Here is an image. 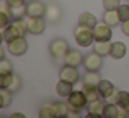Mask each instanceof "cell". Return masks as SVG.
Listing matches in <instances>:
<instances>
[{
    "label": "cell",
    "instance_id": "cell-1",
    "mask_svg": "<svg viewBox=\"0 0 129 118\" xmlns=\"http://www.w3.org/2000/svg\"><path fill=\"white\" fill-rule=\"evenodd\" d=\"M75 42L81 47H89L93 42H94V35H93V29L89 26H85L78 24L75 28Z\"/></svg>",
    "mask_w": 129,
    "mask_h": 118
},
{
    "label": "cell",
    "instance_id": "cell-2",
    "mask_svg": "<svg viewBox=\"0 0 129 118\" xmlns=\"http://www.w3.org/2000/svg\"><path fill=\"white\" fill-rule=\"evenodd\" d=\"M67 103H68V106H70V108L81 111L85 107H87L89 101H87V97H86V95L83 93L82 89L81 90L74 89L72 92H71V95L67 97Z\"/></svg>",
    "mask_w": 129,
    "mask_h": 118
},
{
    "label": "cell",
    "instance_id": "cell-3",
    "mask_svg": "<svg viewBox=\"0 0 129 118\" xmlns=\"http://www.w3.org/2000/svg\"><path fill=\"white\" fill-rule=\"evenodd\" d=\"M49 51H50L51 57L54 60L64 58L67 56V53L70 51V46H68V42L64 39H54L49 45Z\"/></svg>",
    "mask_w": 129,
    "mask_h": 118
},
{
    "label": "cell",
    "instance_id": "cell-4",
    "mask_svg": "<svg viewBox=\"0 0 129 118\" xmlns=\"http://www.w3.org/2000/svg\"><path fill=\"white\" fill-rule=\"evenodd\" d=\"M112 26L108 25L107 22H97V25L93 28V35H94V42H106L111 40L112 36Z\"/></svg>",
    "mask_w": 129,
    "mask_h": 118
},
{
    "label": "cell",
    "instance_id": "cell-5",
    "mask_svg": "<svg viewBox=\"0 0 129 118\" xmlns=\"http://www.w3.org/2000/svg\"><path fill=\"white\" fill-rule=\"evenodd\" d=\"M26 24H28V32L32 35H40L46 29V22L43 17H25Z\"/></svg>",
    "mask_w": 129,
    "mask_h": 118
},
{
    "label": "cell",
    "instance_id": "cell-6",
    "mask_svg": "<svg viewBox=\"0 0 129 118\" xmlns=\"http://www.w3.org/2000/svg\"><path fill=\"white\" fill-rule=\"evenodd\" d=\"M7 49H9L11 56H22L26 50H28V42L24 36H18L13 42L7 43Z\"/></svg>",
    "mask_w": 129,
    "mask_h": 118
},
{
    "label": "cell",
    "instance_id": "cell-7",
    "mask_svg": "<svg viewBox=\"0 0 129 118\" xmlns=\"http://www.w3.org/2000/svg\"><path fill=\"white\" fill-rule=\"evenodd\" d=\"M45 17H46V21H47V22H51V24L60 22V20H61V17H62L61 7H60L56 2H50L49 4H46Z\"/></svg>",
    "mask_w": 129,
    "mask_h": 118
},
{
    "label": "cell",
    "instance_id": "cell-8",
    "mask_svg": "<svg viewBox=\"0 0 129 118\" xmlns=\"http://www.w3.org/2000/svg\"><path fill=\"white\" fill-rule=\"evenodd\" d=\"M60 79H64V81H67V82H71L72 85L78 83L79 79H81V75H79L78 67L64 64L62 70L60 71Z\"/></svg>",
    "mask_w": 129,
    "mask_h": 118
},
{
    "label": "cell",
    "instance_id": "cell-9",
    "mask_svg": "<svg viewBox=\"0 0 129 118\" xmlns=\"http://www.w3.org/2000/svg\"><path fill=\"white\" fill-rule=\"evenodd\" d=\"M83 65L86 68V71H99L103 65V56H100L96 51L86 54L83 60Z\"/></svg>",
    "mask_w": 129,
    "mask_h": 118
},
{
    "label": "cell",
    "instance_id": "cell-10",
    "mask_svg": "<svg viewBox=\"0 0 129 118\" xmlns=\"http://www.w3.org/2000/svg\"><path fill=\"white\" fill-rule=\"evenodd\" d=\"M46 13V4L39 0H29L26 3V15L28 17H43Z\"/></svg>",
    "mask_w": 129,
    "mask_h": 118
},
{
    "label": "cell",
    "instance_id": "cell-11",
    "mask_svg": "<svg viewBox=\"0 0 129 118\" xmlns=\"http://www.w3.org/2000/svg\"><path fill=\"white\" fill-rule=\"evenodd\" d=\"M104 106L106 104L103 103V100H94V101H90L87 104V114L86 118H100L103 117V112H104Z\"/></svg>",
    "mask_w": 129,
    "mask_h": 118
},
{
    "label": "cell",
    "instance_id": "cell-12",
    "mask_svg": "<svg viewBox=\"0 0 129 118\" xmlns=\"http://www.w3.org/2000/svg\"><path fill=\"white\" fill-rule=\"evenodd\" d=\"M18 36H22V35H21L20 29H18L13 22L10 24V25H7L6 28L2 29V39H3V42H4V43H10V42H13V40L17 39Z\"/></svg>",
    "mask_w": 129,
    "mask_h": 118
},
{
    "label": "cell",
    "instance_id": "cell-13",
    "mask_svg": "<svg viewBox=\"0 0 129 118\" xmlns=\"http://www.w3.org/2000/svg\"><path fill=\"white\" fill-rule=\"evenodd\" d=\"M83 56H82L81 51L78 50H70L67 53V56L64 57V61L67 65H74V67H79V65L83 63Z\"/></svg>",
    "mask_w": 129,
    "mask_h": 118
},
{
    "label": "cell",
    "instance_id": "cell-14",
    "mask_svg": "<svg viewBox=\"0 0 129 118\" xmlns=\"http://www.w3.org/2000/svg\"><path fill=\"white\" fill-rule=\"evenodd\" d=\"M126 54V45L123 42H114L111 45V51H110V57L114 60H121L123 58Z\"/></svg>",
    "mask_w": 129,
    "mask_h": 118
},
{
    "label": "cell",
    "instance_id": "cell-15",
    "mask_svg": "<svg viewBox=\"0 0 129 118\" xmlns=\"http://www.w3.org/2000/svg\"><path fill=\"white\" fill-rule=\"evenodd\" d=\"M101 82V78L99 75L97 71H86L82 76V83L89 85V86H99V83Z\"/></svg>",
    "mask_w": 129,
    "mask_h": 118
},
{
    "label": "cell",
    "instance_id": "cell-16",
    "mask_svg": "<svg viewBox=\"0 0 129 118\" xmlns=\"http://www.w3.org/2000/svg\"><path fill=\"white\" fill-rule=\"evenodd\" d=\"M72 90H74V85L71 83V82L64 81V79H60L56 85V92H57V95L61 96V97H68Z\"/></svg>",
    "mask_w": 129,
    "mask_h": 118
},
{
    "label": "cell",
    "instance_id": "cell-17",
    "mask_svg": "<svg viewBox=\"0 0 129 118\" xmlns=\"http://www.w3.org/2000/svg\"><path fill=\"white\" fill-rule=\"evenodd\" d=\"M82 90L83 93L86 95L87 97V101H94V100H99L100 99V92H99V87L97 86H89V85H82Z\"/></svg>",
    "mask_w": 129,
    "mask_h": 118
},
{
    "label": "cell",
    "instance_id": "cell-18",
    "mask_svg": "<svg viewBox=\"0 0 129 118\" xmlns=\"http://www.w3.org/2000/svg\"><path fill=\"white\" fill-rule=\"evenodd\" d=\"M103 21H104V22H107L108 25H111V26H117L118 24L121 22L119 15H118L117 10H107V11L104 13Z\"/></svg>",
    "mask_w": 129,
    "mask_h": 118
},
{
    "label": "cell",
    "instance_id": "cell-19",
    "mask_svg": "<svg viewBox=\"0 0 129 118\" xmlns=\"http://www.w3.org/2000/svg\"><path fill=\"white\" fill-rule=\"evenodd\" d=\"M97 87H99V92H100V95H101V97H103V99H107L115 90L114 85H112L110 81H104V79H101V82L99 83Z\"/></svg>",
    "mask_w": 129,
    "mask_h": 118
},
{
    "label": "cell",
    "instance_id": "cell-20",
    "mask_svg": "<svg viewBox=\"0 0 129 118\" xmlns=\"http://www.w3.org/2000/svg\"><path fill=\"white\" fill-rule=\"evenodd\" d=\"M13 101V92L7 87H2L0 89V107L6 108L11 104Z\"/></svg>",
    "mask_w": 129,
    "mask_h": 118
},
{
    "label": "cell",
    "instance_id": "cell-21",
    "mask_svg": "<svg viewBox=\"0 0 129 118\" xmlns=\"http://www.w3.org/2000/svg\"><path fill=\"white\" fill-rule=\"evenodd\" d=\"M78 24L85 25V26H89V28L93 29L96 25H97V18H96L92 13H83V14H81V17H79V22Z\"/></svg>",
    "mask_w": 129,
    "mask_h": 118
},
{
    "label": "cell",
    "instance_id": "cell-22",
    "mask_svg": "<svg viewBox=\"0 0 129 118\" xmlns=\"http://www.w3.org/2000/svg\"><path fill=\"white\" fill-rule=\"evenodd\" d=\"M111 45L112 43L110 42V40H106V42H96L94 43V51L99 53L100 56H110Z\"/></svg>",
    "mask_w": 129,
    "mask_h": 118
},
{
    "label": "cell",
    "instance_id": "cell-23",
    "mask_svg": "<svg viewBox=\"0 0 129 118\" xmlns=\"http://www.w3.org/2000/svg\"><path fill=\"white\" fill-rule=\"evenodd\" d=\"M118 112H119V107H118L117 104L107 103L106 106H104L103 117H106V118H117L118 117Z\"/></svg>",
    "mask_w": 129,
    "mask_h": 118
},
{
    "label": "cell",
    "instance_id": "cell-24",
    "mask_svg": "<svg viewBox=\"0 0 129 118\" xmlns=\"http://www.w3.org/2000/svg\"><path fill=\"white\" fill-rule=\"evenodd\" d=\"M53 107L57 112V118H65L68 117V111H70V106L68 103H61V101H57V103H53Z\"/></svg>",
    "mask_w": 129,
    "mask_h": 118
},
{
    "label": "cell",
    "instance_id": "cell-25",
    "mask_svg": "<svg viewBox=\"0 0 129 118\" xmlns=\"http://www.w3.org/2000/svg\"><path fill=\"white\" fill-rule=\"evenodd\" d=\"M117 106L119 108H128L129 107V93L125 90H119L118 93V100H117Z\"/></svg>",
    "mask_w": 129,
    "mask_h": 118
},
{
    "label": "cell",
    "instance_id": "cell-26",
    "mask_svg": "<svg viewBox=\"0 0 129 118\" xmlns=\"http://www.w3.org/2000/svg\"><path fill=\"white\" fill-rule=\"evenodd\" d=\"M39 117L40 118H56L57 117V112H56V110H54L53 104H51V106L42 107L40 111H39Z\"/></svg>",
    "mask_w": 129,
    "mask_h": 118
},
{
    "label": "cell",
    "instance_id": "cell-27",
    "mask_svg": "<svg viewBox=\"0 0 129 118\" xmlns=\"http://www.w3.org/2000/svg\"><path fill=\"white\" fill-rule=\"evenodd\" d=\"M13 72V64L7 58H2L0 61V75H6V74Z\"/></svg>",
    "mask_w": 129,
    "mask_h": 118
},
{
    "label": "cell",
    "instance_id": "cell-28",
    "mask_svg": "<svg viewBox=\"0 0 129 118\" xmlns=\"http://www.w3.org/2000/svg\"><path fill=\"white\" fill-rule=\"evenodd\" d=\"M117 11H118V15H119L121 22L129 20V4H121L117 9Z\"/></svg>",
    "mask_w": 129,
    "mask_h": 118
},
{
    "label": "cell",
    "instance_id": "cell-29",
    "mask_svg": "<svg viewBox=\"0 0 129 118\" xmlns=\"http://www.w3.org/2000/svg\"><path fill=\"white\" fill-rule=\"evenodd\" d=\"M11 13H13V18L26 17V4L25 6H20V7H11Z\"/></svg>",
    "mask_w": 129,
    "mask_h": 118
},
{
    "label": "cell",
    "instance_id": "cell-30",
    "mask_svg": "<svg viewBox=\"0 0 129 118\" xmlns=\"http://www.w3.org/2000/svg\"><path fill=\"white\" fill-rule=\"evenodd\" d=\"M14 79V74H6V75H0V87H9Z\"/></svg>",
    "mask_w": 129,
    "mask_h": 118
},
{
    "label": "cell",
    "instance_id": "cell-31",
    "mask_svg": "<svg viewBox=\"0 0 129 118\" xmlns=\"http://www.w3.org/2000/svg\"><path fill=\"white\" fill-rule=\"evenodd\" d=\"M103 6L106 10H117L121 6V0H103Z\"/></svg>",
    "mask_w": 129,
    "mask_h": 118
},
{
    "label": "cell",
    "instance_id": "cell-32",
    "mask_svg": "<svg viewBox=\"0 0 129 118\" xmlns=\"http://www.w3.org/2000/svg\"><path fill=\"white\" fill-rule=\"evenodd\" d=\"M11 21H13V18L10 17L9 14L0 11V26H2V29L6 28L7 25H10V24H11Z\"/></svg>",
    "mask_w": 129,
    "mask_h": 118
},
{
    "label": "cell",
    "instance_id": "cell-33",
    "mask_svg": "<svg viewBox=\"0 0 129 118\" xmlns=\"http://www.w3.org/2000/svg\"><path fill=\"white\" fill-rule=\"evenodd\" d=\"M7 89H10L13 93H14V92H18V90L21 89V79H20V76H18V75H14V79H13L11 85H10Z\"/></svg>",
    "mask_w": 129,
    "mask_h": 118
},
{
    "label": "cell",
    "instance_id": "cell-34",
    "mask_svg": "<svg viewBox=\"0 0 129 118\" xmlns=\"http://www.w3.org/2000/svg\"><path fill=\"white\" fill-rule=\"evenodd\" d=\"M118 93H119V90L115 87V90L111 93V95L108 96L107 99H104V100L107 101V103H112V104H117V100H118Z\"/></svg>",
    "mask_w": 129,
    "mask_h": 118
},
{
    "label": "cell",
    "instance_id": "cell-35",
    "mask_svg": "<svg viewBox=\"0 0 129 118\" xmlns=\"http://www.w3.org/2000/svg\"><path fill=\"white\" fill-rule=\"evenodd\" d=\"M7 3L10 4V7H20L25 6V0H7Z\"/></svg>",
    "mask_w": 129,
    "mask_h": 118
},
{
    "label": "cell",
    "instance_id": "cell-36",
    "mask_svg": "<svg viewBox=\"0 0 129 118\" xmlns=\"http://www.w3.org/2000/svg\"><path fill=\"white\" fill-rule=\"evenodd\" d=\"M117 118H129V107L128 108H119Z\"/></svg>",
    "mask_w": 129,
    "mask_h": 118
},
{
    "label": "cell",
    "instance_id": "cell-37",
    "mask_svg": "<svg viewBox=\"0 0 129 118\" xmlns=\"http://www.w3.org/2000/svg\"><path fill=\"white\" fill-rule=\"evenodd\" d=\"M122 32L126 36H129V20H126L122 22Z\"/></svg>",
    "mask_w": 129,
    "mask_h": 118
},
{
    "label": "cell",
    "instance_id": "cell-38",
    "mask_svg": "<svg viewBox=\"0 0 129 118\" xmlns=\"http://www.w3.org/2000/svg\"><path fill=\"white\" fill-rule=\"evenodd\" d=\"M68 118H79V111L78 110H74V108H70V111H68Z\"/></svg>",
    "mask_w": 129,
    "mask_h": 118
},
{
    "label": "cell",
    "instance_id": "cell-39",
    "mask_svg": "<svg viewBox=\"0 0 129 118\" xmlns=\"http://www.w3.org/2000/svg\"><path fill=\"white\" fill-rule=\"evenodd\" d=\"M0 58H4V47L0 46Z\"/></svg>",
    "mask_w": 129,
    "mask_h": 118
},
{
    "label": "cell",
    "instance_id": "cell-40",
    "mask_svg": "<svg viewBox=\"0 0 129 118\" xmlns=\"http://www.w3.org/2000/svg\"><path fill=\"white\" fill-rule=\"evenodd\" d=\"M11 117H22L24 118V114H20V112H15V114H13Z\"/></svg>",
    "mask_w": 129,
    "mask_h": 118
}]
</instances>
